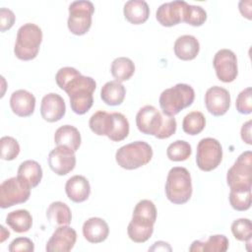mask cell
<instances>
[{
    "label": "cell",
    "mask_w": 252,
    "mask_h": 252,
    "mask_svg": "<svg viewBox=\"0 0 252 252\" xmlns=\"http://www.w3.org/2000/svg\"><path fill=\"white\" fill-rule=\"evenodd\" d=\"M228 249V239L223 234L211 235L205 242L195 240L189 250L194 251H205V252H224Z\"/></svg>",
    "instance_id": "27"
},
{
    "label": "cell",
    "mask_w": 252,
    "mask_h": 252,
    "mask_svg": "<svg viewBox=\"0 0 252 252\" xmlns=\"http://www.w3.org/2000/svg\"><path fill=\"white\" fill-rule=\"evenodd\" d=\"M228 198L230 206L235 211H247L251 207V188L230 189Z\"/></svg>",
    "instance_id": "32"
},
{
    "label": "cell",
    "mask_w": 252,
    "mask_h": 252,
    "mask_svg": "<svg viewBox=\"0 0 252 252\" xmlns=\"http://www.w3.org/2000/svg\"><path fill=\"white\" fill-rule=\"evenodd\" d=\"M236 110L241 114H249L252 111V89L246 88L239 93L235 102Z\"/></svg>",
    "instance_id": "38"
},
{
    "label": "cell",
    "mask_w": 252,
    "mask_h": 252,
    "mask_svg": "<svg viewBox=\"0 0 252 252\" xmlns=\"http://www.w3.org/2000/svg\"><path fill=\"white\" fill-rule=\"evenodd\" d=\"M31 189L18 176L6 179L0 185V207L6 209L27 202L31 196Z\"/></svg>",
    "instance_id": "10"
},
{
    "label": "cell",
    "mask_w": 252,
    "mask_h": 252,
    "mask_svg": "<svg viewBox=\"0 0 252 252\" xmlns=\"http://www.w3.org/2000/svg\"><path fill=\"white\" fill-rule=\"evenodd\" d=\"M136 125L141 133L155 136L158 139L171 137L177 127L174 116L161 114L153 105H145L140 108L136 115Z\"/></svg>",
    "instance_id": "2"
},
{
    "label": "cell",
    "mask_w": 252,
    "mask_h": 252,
    "mask_svg": "<svg viewBox=\"0 0 252 252\" xmlns=\"http://www.w3.org/2000/svg\"><path fill=\"white\" fill-rule=\"evenodd\" d=\"M153 158L152 147L144 141H136L119 148L115 154L118 165L132 170L146 165Z\"/></svg>",
    "instance_id": "7"
},
{
    "label": "cell",
    "mask_w": 252,
    "mask_h": 252,
    "mask_svg": "<svg viewBox=\"0 0 252 252\" xmlns=\"http://www.w3.org/2000/svg\"><path fill=\"white\" fill-rule=\"evenodd\" d=\"M31 188L36 187L42 178V168L40 164L32 159L23 161L18 168V175Z\"/></svg>",
    "instance_id": "24"
},
{
    "label": "cell",
    "mask_w": 252,
    "mask_h": 252,
    "mask_svg": "<svg viewBox=\"0 0 252 252\" xmlns=\"http://www.w3.org/2000/svg\"><path fill=\"white\" fill-rule=\"evenodd\" d=\"M65 191L71 201L75 203L85 202L91 194L90 182L83 175H74L67 180Z\"/></svg>",
    "instance_id": "20"
},
{
    "label": "cell",
    "mask_w": 252,
    "mask_h": 252,
    "mask_svg": "<svg viewBox=\"0 0 252 252\" xmlns=\"http://www.w3.org/2000/svg\"><path fill=\"white\" fill-rule=\"evenodd\" d=\"M77 240V232L69 225H59L48 239L45 250L47 252H68L73 249Z\"/></svg>",
    "instance_id": "15"
},
{
    "label": "cell",
    "mask_w": 252,
    "mask_h": 252,
    "mask_svg": "<svg viewBox=\"0 0 252 252\" xmlns=\"http://www.w3.org/2000/svg\"><path fill=\"white\" fill-rule=\"evenodd\" d=\"M113 123L114 120L112 113L98 110L91 116L89 126L95 135L108 137L112 131Z\"/></svg>",
    "instance_id": "26"
},
{
    "label": "cell",
    "mask_w": 252,
    "mask_h": 252,
    "mask_svg": "<svg viewBox=\"0 0 252 252\" xmlns=\"http://www.w3.org/2000/svg\"><path fill=\"white\" fill-rule=\"evenodd\" d=\"M0 158L4 160L15 159L20 153V145L16 139L4 136L0 139Z\"/></svg>",
    "instance_id": "37"
},
{
    "label": "cell",
    "mask_w": 252,
    "mask_h": 252,
    "mask_svg": "<svg viewBox=\"0 0 252 252\" xmlns=\"http://www.w3.org/2000/svg\"><path fill=\"white\" fill-rule=\"evenodd\" d=\"M83 235L91 243H100L109 234L107 222L100 218H90L83 224Z\"/></svg>",
    "instance_id": "19"
},
{
    "label": "cell",
    "mask_w": 252,
    "mask_h": 252,
    "mask_svg": "<svg viewBox=\"0 0 252 252\" xmlns=\"http://www.w3.org/2000/svg\"><path fill=\"white\" fill-rule=\"evenodd\" d=\"M125 19L133 25L144 24L150 16V8L146 1L130 0L125 3L123 8Z\"/></svg>",
    "instance_id": "22"
},
{
    "label": "cell",
    "mask_w": 252,
    "mask_h": 252,
    "mask_svg": "<svg viewBox=\"0 0 252 252\" xmlns=\"http://www.w3.org/2000/svg\"><path fill=\"white\" fill-rule=\"evenodd\" d=\"M110 71L114 79L121 83L129 80L134 75L135 65L128 57H118L112 61Z\"/></svg>",
    "instance_id": "30"
},
{
    "label": "cell",
    "mask_w": 252,
    "mask_h": 252,
    "mask_svg": "<svg viewBox=\"0 0 252 252\" xmlns=\"http://www.w3.org/2000/svg\"><path fill=\"white\" fill-rule=\"evenodd\" d=\"M6 223L17 233L27 232L32 225V217L27 210H16L7 215Z\"/></svg>",
    "instance_id": "29"
},
{
    "label": "cell",
    "mask_w": 252,
    "mask_h": 252,
    "mask_svg": "<svg viewBox=\"0 0 252 252\" xmlns=\"http://www.w3.org/2000/svg\"><path fill=\"white\" fill-rule=\"evenodd\" d=\"M94 12L91 1H74L69 6L68 29L75 35H83L89 32L92 26V16Z\"/></svg>",
    "instance_id": "8"
},
{
    "label": "cell",
    "mask_w": 252,
    "mask_h": 252,
    "mask_svg": "<svg viewBox=\"0 0 252 252\" xmlns=\"http://www.w3.org/2000/svg\"><path fill=\"white\" fill-rule=\"evenodd\" d=\"M226 182L230 189H248L252 184V153H242L226 173Z\"/></svg>",
    "instance_id": "9"
},
{
    "label": "cell",
    "mask_w": 252,
    "mask_h": 252,
    "mask_svg": "<svg viewBox=\"0 0 252 252\" xmlns=\"http://www.w3.org/2000/svg\"><path fill=\"white\" fill-rule=\"evenodd\" d=\"M222 159L220 143L214 138H204L197 146L196 163L203 171H212L217 168Z\"/></svg>",
    "instance_id": "11"
},
{
    "label": "cell",
    "mask_w": 252,
    "mask_h": 252,
    "mask_svg": "<svg viewBox=\"0 0 252 252\" xmlns=\"http://www.w3.org/2000/svg\"><path fill=\"white\" fill-rule=\"evenodd\" d=\"M58 87L64 91L69 98L71 109L79 115L88 112L94 103L93 93L96 83L92 77L83 76L73 67H63L55 75Z\"/></svg>",
    "instance_id": "1"
},
{
    "label": "cell",
    "mask_w": 252,
    "mask_h": 252,
    "mask_svg": "<svg viewBox=\"0 0 252 252\" xmlns=\"http://www.w3.org/2000/svg\"><path fill=\"white\" fill-rule=\"evenodd\" d=\"M185 1H172L161 4L156 13L158 22L163 27H173L183 22Z\"/></svg>",
    "instance_id": "16"
},
{
    "label": "cell",
    "mask_w": 252,
    "mask_h": 252,
    "mask_svg": "<svg viewBox=\"0 0 252 252\" xmlns=\"http://www.w3.org/2000/svg\"><path fill=\"white\" fill-rule=\"evenodd\" d=\"M48 164L57 175H66L75 168V152L67 147L57 146L48 155Z\"/></svg>",
    "instance_id": "13"
},
{
    "label": "cell",
    "mask_w": 252,
    "mask_h": 252,
    "mask_svg": "<svg viewBox=\"0 0 252 252\" xmlns=\"http://www.w3.org/2000/svg\"><path fill=\"white\" fill-rule=\"evenodd\" d=\"M66 112V105L63 97L55 93L45 94L41 99L40 114L47 122L59 121Z\"/></svg>",
    "instance_id": "17"
},
{
    "label": "cell",
    "mask_w": 252,
    "mask_h": 252,
    "mask_svg": "<svg viewBox=\"0 0 252 252\" xmlns=\"http://www.w3.org/2000/svg\"><path fill=\"white\" fill-rule=\"evenodd\" d=\"M251 125H252V121L248 120L246 123H244L242 125L241 128V139L243 142H245L248 145L252 144V140H251Z\"/></svg>",
    "instance_id": "41"
},
{
    "label": "cell",
    "mask_w": 252,
    "mask_h": 252,
    "mask_svg": "<svg viewBox=\"0 0 252 252\" xmlns=\"http://www.w3.org/2000/svg\"><path fill=\"white\" fill-rule=\"evenodd\" d=\"M207 20V12L201 6L186 4L183 14V22L193 27L202 26Z\"/></svg>",
    "instance_id": "35"
},
{
    "label": "cell",
    "mask_w": 252,
    "mask_h": 252,
    "mask_svg": "<svg viewBox=\"0 0 252 252\" xmlns=\"http://www.w3.org/2000/svg\"><path fill=\"white\" fill-rule=\"evenodd\" d=\"M191 146L184 140H177L171 143L166 150V156L172 161L186 160L191 156Z\"/></svg>",
    "instance_id": "33"
},
{
    "label": "cell",
    "mask_w": 252,
    "mask_h": 252,
    "mask_svg": "<svg viewBox=\"0 0 252 252\" xmlns=\"http://www.w3.org/2000/svg\"><path fill=\"white\" fill-rule=\"evenodd\" d=\"M213 65L218 79L223 83L233 82L238 74L237 58L229 49L219 50L214 57Z\"/></svg>",
    "instance_id": "12"
},
{
    "label": "cell",
    "mask_w": 252,
    "mask_h": 252,
    "mask_svg": "<svg viewBox=\"0 0 252 252\" xmlns=\"http://www.w3.org/2000/svg\"><path fill=\"white\" fill-rule=\"evenodd\" d=\"M125 87L116 80L105 83L100 90V97L102 101L111 106L121 104L125 98Z\"/></svg>",
    "instance_id": "25"
},
{
    "label": "cell",
    "mask_w": 252,
    "mask_h": 252,
    "mask_svg": "<svg viewBox=\"0 0 252 252\" xmlns=\"http://www.w3.org/2000/svg\"><path fill=\"white\" fill-rule=\"evenodd\" d=\"M10 106L13 113L16 115L28 117L34 111L35 97L32 93L26 90H18L11 94Z\"/></svg>",
    "instance_id": "18"
},
{
    "label": "cell",
    "mask_w": 252,
    "mask_h": 252,
    "mask_svg": "<svg viewBox=\"0 0 252 252\" xmlns=\"http://www.w3.org/2000/svg\"><path fill=\"white\" fill-rule=\"evenodd\" d=\"M42 41L41 29L32 23L23 25L17 32L14 53L17 58L24 61L34 59L39 51Z\"/></svg>",
    "instance_id": "6"
},
{
    "label": "cell",
    "mask_w": 252,
    "mask_h": 252,
    "mask_svg": "<svg viewBox=\"0 0 252 252\" xmlns=\"http://www.w3.org/2000/svg\"><path fill=\"white\" fill-rule=\"evenodd\" d=\"M81 134L79 130L72 125H63L59 127L54 134V143L57 146H64L77 152L81 146Z\"/></svg>",
    "instance_id": "23"
},
{
    "label": "cell",
    "mask_w": 252,
    "mask_h": 252,
    "mask_svg": "<svg viewBox=\"0 0 252 252\" xmlns=\"http://www.w3.org/2000/svg\"><path fill=\"white\" fill-rule=\"evenodd\" d=\"M195 98L193 88L187 84H176L164 90L159 95V106L162 113L174 116L184 108L190 106Z\"/></svg>",
    "instance_id": "4"
},
{
    "label": "cell",
    "mask_w": 252,
    "mask_h": 252,
    "mask_svg": "<svg viewBox=\"0 0 252 252\" xmlns=\"http://www.w3.org/2000/svg\"><path fill=\"white\" fill-rule=\"evenodd\" d=\"M231 232L233 236L244 242L251 241L252 238V223L249 219H237L231 224Z\"/></svg>",
    "instance_id": "36"
},
{
    "label": "cell",
    "mask_w": 252,
    "mask_h": 252,
    "mask_svg": "<svg viewBox=\"0 0 252 252\" xmlns=\"http://www.w3.org/2000/svg\"><path fill=\"white\" fill-rule=\"evenodd\" d=\"M157 220V208L150 200L140 201L134 208L132 220L128 224L129 238L136 243L146 242L154 232Z\"/></svg>",
    "instance_id": "3"
},
{
    "label": "cell",
    "mask_w": 252,
    "mask_h": 252,
    "mask_svg": "<svg viewBox=\"0 0 252 252\" xmlns=\"http://www.w3.org/2000/svg\"><path fill=\"white\" fill-rule=\"evenodd\" d=\"M113 115V128L110 135L107 137L113 142H120L124 140L129 134V122L127 118L120 112H112Z\"/></svg>",
    "instance_id": "34"
},
{
    "label": "cell",
    "mask_w": 252,
    "mask_h": 252,
    "mask_svg": "<svg viewBox=\"0 0 252 252\" xmlns=\"http://www.w3.org/2000/svg\"><path fill=\"white\" fill-rule=\"evenodd\" d=\"M8 249L10 252H32L34 244L28 237H18L10 243Z\"/></svg>",
    "instance_id": "39"
},
{
    "label": "cell",
    "mask_w": 252,
    "mask_h": 252,
    "mask_svg": "<svg viewBox=\"0 0 252 252\" xmlns=\"http://www.w3.org/2000/svg\"><path fill=\"white\" fill-rule=\"evenodd\" d=\"M150 251H171V247L169 246V244L167 242H164V241H158V242H155L153 247H151L149 249Z\"/></svg>",
    "instance_id": "42"
},
{
    "label": "cell",
    "mask_w": 252,
    "mask_h": 252,
    "mask_svg": "<svg viewBox=\"0 0 252 252\" xmlns=\"http://www.w3.org/2000/svg\"><path fill=\"white\" fill-rule=\"evenodd\" d=\"M206 126V118L200 111L189 112L182 121V129L188 135L200 134Z\"/></svg>",
    "instance_id": "31"
},
{
    "label": "cell",
    "mask_w": 252,
    "mask_h": 252,
    "mask_svg": "<svg viewBox=\"0 0 252 252\" xmlns=\"http://www.w3.org/2000/svg\"><path fill=\"white\" fill-rule=\"evenodd\" d=\"M16 16L12 10L8 8L0 9V30L2 32L10 30L15 24Z\"/></svg>",
    "instance_id": "40"
},
{
    "label": "cell",
    "mask_w": 252,
    "mask_h": 252,
    "mask_svg": "<svg viewBox=\"0 0 252 252\" xmlns=\"http://www.w3.org/2000/svg\"><path fill=\"white\" fill-rule=\"evenodd\" d=\"M0 228H1L0 242H4V241H5V239H6V238H8V237L10 236V232H9L8 230H6V228H5L3 225H1V226H0Z\"/></svg>",
    "instance_id": "43"
},
{
    "label": "cell",
    "mask_w": 252,
    "mask_h": 252,
    "mask_svg": "<svg viewBox=\"0 0 252 252\" xmlns=\"http://www.w3.org/2000/svg\"><path fill=\"white\" fill-rule=\"evenodd\" d=\"M46 217L53 225H68L72 220L70 208L60 201L53 202L49 205L46 211Z\"/></svg>",
    "instance_id": "28"
},
{
    "label": "cell",
    "mask_w": 252,
    "mask_h": 252,
    "mask_svg": "<svg viewBox=\"0 0 252 252\" xmlns=\"http://www.w3.org/2000/svg\"><path fill=\"white\" fill-rule=\"evenodd\" d=\"M173 48L177 58L184 61H189L195 59L199 54L200 43L195 36L184 34L175 40Z\"/></svg>",
    "instance_id": "21"
},
{
    "label": "cell",
    "mask_w": 252,
    "mask_h": 252,
    "mask_svg": "<svg viewBox=\"0 0 252 252\" xmlns=\"http://www.w3.org/2000/svg\"><path fill=\"white\" fill-rule=\"evenodd\" d=\"M207 110L214 116H221L227 112L230 106V94L222 87L214 86L207 90L205 94Z\"/></svg>",
    "instance_id": "14"
},
{
    "label": "cell",
    "mask_w": 252,
    "mask_h": 252,
    "mask_svg": "<svg viewBox=\"0 0 252 252\" xmlns=\"http://www.w3.org/2000/svg\"><path fill=\"white\" fill-rule=\"evenodd\" d=\"M192 180L189 171L182 166L172 167L165 182V195L168 201L176 205L188 202L192 196Z\"/></svg>",
    "instance_id": "5"
}]
</instances>
